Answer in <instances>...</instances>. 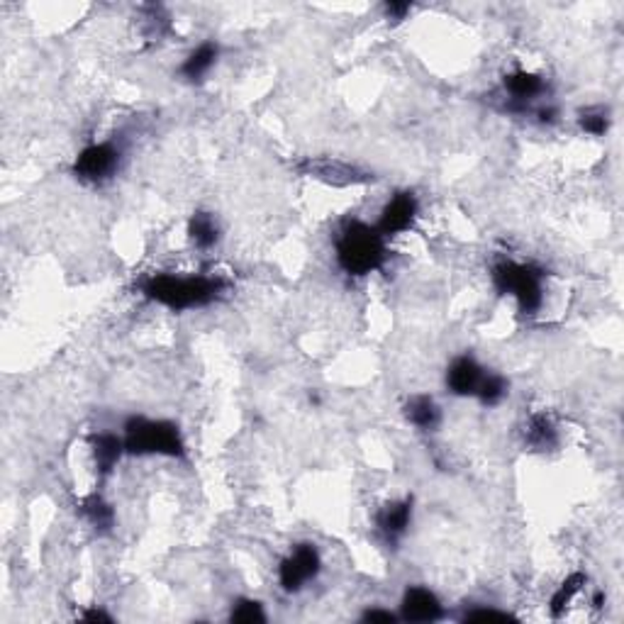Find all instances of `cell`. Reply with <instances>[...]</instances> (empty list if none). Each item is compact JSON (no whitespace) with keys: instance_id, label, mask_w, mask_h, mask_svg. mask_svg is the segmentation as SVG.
I'll return each instance as SVG.
<instances>
[{"instance_id":"17","label":"cell","mask_w":624,"mask_h":624,"mask_svg":"<svg viewBox=\"0 0 624 624\" xmlns=\"http://www.w3.org/2000/svg\"><path fill=\"white\" fill-rule=\"evenodd\" d=\"M188 234H191V241L195 247L210 249L215 247L217 240H220V227L210 213H195L188 222Z\"/></svg>"},{"instance_id":"22","label":"cell","mask_w":624,"mask_h":624,"mask_svg":"<svg viewBox=\"0 0 624 624\" xmlns=\"http://www.w3.org/2000/svg\"><path fill=\"white\" fill-rule=\"evenodd\" d=\"M230 619H232V622L254 624V622H264L266 615H264V608H261V602L240 600L232 608V615H230Z\"/></svg>"},{"instance_id":"25","label":"cell","mask_w":624,"mask_h":624,"mask_svg":"<svg viewBox=\"0 0 624 624\" xmlns=\"http://www.w3.org/2000/svg\"><path fill=\"white\" fill-rule=\"evenodd\" d=\"M364 619H366V622H395V615L388 612V610H368L366 615H364Z\"/></svg>"},{"instance_id":"13","label":"cell","mask_w":624,"mask_h":624,"mask_svg":"<svg viewBox=\"0 0 624 624\" xmlns=\"http://www.w3.org/2000/svg\"><path fill=\"white\" fill-rule=\"evenodd\" d=\"M90 447H93V461H96V468L100 476L112 473V468L118 466L120 457L125 454V441L108 432L96 434V437L90 440Z\"/></svg>"},{"instance_id":"8","label":"cell","mask_w":624,"mask_h":624,"mask_svg":"<svg viewBox=\"0 0 624 624\" xmlns=\"http://www.w3.org/2000/svg\"><path fill=\"white\" fill-rule=\"evenodd\" d=\"M441 615H444V610H441L440 598L432 591L415 585V588H408L405 595H402V619H408V622H434V619H441Z\"/></svg>"},{"instance_id":"16","label":"cell","mask_w":624,"mask_h":624,"mask_svg":"<svg viewBox=\"0 0 624 624\" xmlns=\"http://www.w3.org/2000/svg\"><path fill=\"white\" fill-rule=\"evenodd\" d=\"M405 417H408V422L412 424V427L422 430V432H430V430H434V427L441 422L440 408H437V402H434L430 395H415V398H410L408 405H405Z\"/></svg>"},{"instance_id":"21","label":"cell","mask_w":624,"mask_h":624,"mask_svg":"<svg viewBox=\"0 0 624 624\" xmlns=\"http://www.w3.org/2000/svg\"><path fill=\"white\" fill-rule=\"evenodd\" d=\"M578 122H581V128H583L588 135H595V137H602L610 128L608 112L602 110V108H592V110L581 112V120Z\"/></svg>"},{"instance_id":"18","label":"cell","mask_w":624,"mask_h":624,"mask_svg":"<svg viewBox=\"0 0 624 624\" xmlns=\"http://www.w3.org/2000/svg\"><path fill=\"white\" fill-rule=\"evenodd\" d=\"M80 515L90 522V527L96 532H110L112 525H115V513L112 507L105 503L100 496H90L80 503Z\"/></svg>"},{"instance_id":"15","label":"cell","mask_w":624,"mask_h":624,"mask_svg":"<svg viewBox=\"0 0 624 624\" xmlns=\"http://www.w3.org/2000/svg\"><path fill=\"white\" fill-rule=\"evenodd\" d=\"M525 441L534 451H549L559 444V432L556 424L546 415H532L525 424Z\"/></svg>"},{"instance_id":"5","label":"cell","mask_w":624,"mask_h":624,"mask_svg":"<svg viewBox=\"0 0 624 624\" xmlns=\"http://www.w3.org/2000/svg\"><path fill=\"white\" fill-rule=\"evenodd\" d=\"M320 569L322 559L320 553H317V549L312 544H298L286 559L280 561V588L286 592L303 591L305 583H310L312 578H317Z\"/></svg>"},{"instance_id":"20","label":"cell","mask_w":624,"mask_h":624,"mask_svg":"<svg viewBox=\"0 0 624 624\" xmlns=\"http://www.w3.org/2000/svg\"><path fill=\"white\" fill-rule=\"evenodd\" d=\"M505 395H507V383H505L503 376H496V373H486L478 392H476V398H478L483 405H488V408H493L497 402H503Z\"/></svg>"},{"instance_id":"1","label":"cell","mask_w":624,"mask_h":624,"mask_svg":"<svg viewBox=\"0 0 624 624\" xmlns=\"http://www.w3.org/2000/svg\"><path fill=\"white\" fill-rule=\"evenodd\" d=\"M224 290V280L210 276H171L159 273L145 280L142 293L154 303H161L171 310H191L203 307L220 298Z\"/></svg>"},{"instance_id":"9","label":"cell","mask_w":624,"mask_h":624,"mask_svg":"<svg viewBox=\"0 0 624 624\" xmlns=\"http://www.w3.org/2000/svg\"><path fill=\"white\" fill-rule=\"evenodd\" d=\"M412 520V497L405 500H392V503L383 505L376 515V527L381 532L388 544H395L398 539L405 536Z\"/></svg>"},{"instance_id":"3","label":"cell","mask_w":624,"mask_h":624,"mask_svg":"<svg viewBox=\"0 0 624 624\" xmlns=\"http://www.w3.org/2000/svg\"><path fill=\"white\" fill-rule=\"evenodd\" d=\"M125 451L147 457V454H159V457H176L185 454L184 437L178 427L166 420H147V417H132L125 424Z\"/></svg>"},{"instance_id":"4","label":"cell","mask_w":624,"mask_h":624,"mask_svg":"<svg viewBox=\"0 0 624 624\" xmlns=\"http://www.w3.org/2000/svg\"><path fill=\"white\" fill-rule=\"evenodd\" d=\"M493 283L497 293L513 296L522 315H534L544 303V273L536 266L500 261L493 269Z\"/></svg>"},{"instance_id":"27","label":"cell","mask_w":624,"mask_h":624,"mask_svg":"<svg viewBox=\"0 0 624 624\" xmlns=\"http://www.w3.org/2000/svg\"><path fill=\"white\" fill-rule=\"evenodd\" d=\"M602 602H605V592H595V598H592V608H602Z\"/></svg>"},{"instance_id":"11","label":"cell","mask_w":624,"mask_h":624,"mask_svg":"<svg viewBox=\"0 0 624 624\" xmlns=\"http://www.w3.org/2000/svg\"><path fill=\"white\" fill-rule=\"evenodd\" d=\"M505 90L510 96V105H507L510 110H527L529 100L544 90V80L539 79L536 73L515 71L510 76H505Z\"/></svg>"},{"instance_id":"23","label":"cell","mask_w":624,"mask_h":624,"mask_svg":"<svg viewBox=\"0 0 624 624\" xmlns=\"http://www.w3.org/2000/svg\"><path fill=\"white\" fill-rule=\"evenodd\" d=\"M466 619H497V622H505V619H510V615L507 612H500V610H471V612H466Z\"/></svg>"},{"instance_id":"2","label":"cell","mask_w":624,"mask_h":624,"mask_svg":"<svg viewBox=\"0 0 624 624\" xmlns=\"http://www.w3.org/2000/svg\"><path fill=\"white\" fill-rule=\"evenodd\" d=\"M385 261V237L366 222H349L336 237V264L349 276H368Z\"/></svg>"},{"instance_id":"12","label":"cell","mask_w":624,"mask_h":624,"mask_svg":"<svg viewBox=\"0 0 624 624\" xmlns=\"http://www.w3.org/2000/svg\"><path fill=\"white\" fill-rule=\"evenodd\" d=\"M303 168L307 171V174H312L315 178H322V181H327V184H335V185L364 184V181H368V174H361L359 168L349 166V164H342V161H329V159L307 161Z\"/></svg>"},{"instance_id":"24","label":"cell","mask_w":624,"mask_h":624,"mask_svg":"<svg viewBox=\"0 0 624 624\" xmlns=\"http://www.w3.org/2000/svg\"><path fill=\"white\" fill-rule=\"evenodd\" d=\"M383 10L385 15H388V20H402V17L412 10V5H410V3H385Z\"/></svg>"},{"instance_id":"7","label":"cell","mask_w":624,"mask_h":624,"mask_svg":"<svg viewBox=\"0 0 624 624\" xmlns=\"http://www.w3.org/2000/svg\"><path fill=\"white\" fill-rule=\"evenodd\" d=\"M417 217V198L415 193H398V195H392L391 201H388V205L383 208V213H381V220H378L376 230L383 237H392V234H401L405 232V230H410L412 227V222H415Z\"/></svg>"},{"instance_id":"6","label":"cell","mask_w":624,"mask_h":624,"mask_svg":"<svg viewBox=\"0 0 624 624\" xmlns=\"http://www.w3.org/2000/svg\"><path fill=\"white\" fill-rule=\"evenodd\" d=\"M120 166V149L110 142L103 145H90L76 156L73 174L83 184H103Z\"/></svg>"},{"instance_id":"19","label":"cell","mask_w":624,"mask_h":624,"mask_svg":"<svg viewBox=\"0 0 624 624\" xmlns=\"http://www.w3.org/2000/svg\"><path fill=\"white\" fill-rule=\"evenodd\" d=\"M585 583V576L583 573H573V576H569L566 581H563V585H561L559 591L553 592L552 598V615L553 617H561V612L569 608V602L576 598L578 592H581V588H583Z\"/></svg>"},{"instance_id":"26","label":"cell","mask_w":624,"mask_h":624,"mask_svg":"<svg viewBox=\"0 0 624 624\" xmlns=\"http://www.w3.org/2000/svg\"><path fill=\"white\" fill-rule=\"evenodd\" d=\"M83 619H93V622H96V619H103V622H112V617L105 615V612H100V610H90V612H86V615H83Z\"/></svg>"},{"instance_id":"14","label":"cell","mask_w":624,"mask_h":624,"mask_svg":"<svg viewBox=\"0 0 624 624\" xmlns=\"http://www.w3.org/2000/svg\"><path fill=\"white\" fill-rule=\"evenodd\" d=\"M217 56H220V47L215 42H203L201 47H195L191 54L185 56L181 76L188 80H203L210 73V69L215 66Z\"/></svg>"},{"instance_id":"10","label":"cell","mask_w":624,"mask_h":624,"mask_svg":"<svg viewBox=\"0 0 624 624\" xmlns=\"http://www.w3.org/2000/svg\"><path fill=\"white\" fill-rule=\"evenodd\" d=\"M486 378V371L473 356H459L451 361V366L447 371V388L459 398L466 395H476Z\"/></svg>"}]
</instances>
